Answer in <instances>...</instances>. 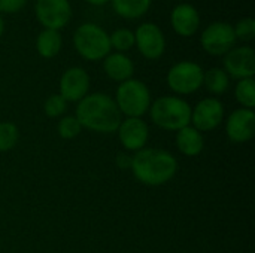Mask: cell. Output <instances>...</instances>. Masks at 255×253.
I'll return each instance as SVG.
<instances>
[{
  "instance_id": "52a82bcc",
  "label": "cell",
  "mask_w": 255,
  "mask_h": 253,
  "mask_svg": "<svg viewBox=\"0 0 255 253\" xmlns=\"http://www.w3.org/2000/svg\"><path fill=\"white\" fill-rule=\"evenodd\" d=\"M202 48L211 55H226L235 48L236 34L227 22H212L205 28L200 36Z\"/></svg>"
},
{
  "instance_id": "9c48e42d",
  "label": "cell",
  "mask_w": 255,
  "mask_h": 253,
  "mask_svg": "<svg viewBox=\"0 0 255 253\" xmlns=\"http://www.w3.org/2000/svg\"><path fill=\"white\" fill-rule=\"evenodd\" d=\"M134 43L139 52L148 60H157L164 54L166 39L161 28L152 22H143L134 33Z\"/></svg>"
},
{
  "instance_id": "5bb4252c",
  "label": "cell",
  "mask_w": 255,
  "mask_h": 253,
  "mask_svg": "<svg viewBox=\"0 0 255 253\" xmlns=\"http://www.w3.org/2000/svg\"><path fill=\"white\" fill-rule=\"evenodd\" d=\"M117 131L121 145L127 151H136V152L145 148L149 136L148 125L140 118H127L126 121H121Z\"/></svg>"
},
{
  "instance_id": "3957f363",
  "label": "cell",
  "mask_w": 255,
  "mask_h": 253,
  "mask_svg": "<svg viewBox=\"0 0 255 253\" xmlns=\"http://www.w3.org/2000/svg\"><path fill=\"white\" fill-rule=\"evenodd\" d=\"M149 115L157 127L169 131H179L191 122L190 104L185 100L172 95L157 98L152 106H149Z\"/></svg>"
},
{
  "instance_id": "5b68a950",
  "label": "cell",
  "mask_w": 255,
  "mask_h": 253,
  "mask_svg": "<svg viewBox=\"0 0 255 253\" xmlns=\"http://www.w3.org/2000/svg\"><path fill=\"white\" fill-rule=\"evenodd\" d=\"M115 103L121 115L127 118H140L151 106V94L148 86L137 79H128L120 84Z\"/></svg>"
},
{
  "instance_id": "7c38bea8",
  "label": "cell",
  "mask_w": 255,
  "mask_h": 253,
  "mask_svg": "<svg viewBox=\"0 0 255 253\" xmlns=\"http://www.w3.org/2000/svg\"><path fill=\"white\" fill-rule=\"evenodd\" d=\"M90 89V76L82 67L67 69L60 79V95L66 101H81Z\"/></svg>"
},
{
  "instance_id": "603a6c76",
  "label": "cell",
  "mask_w": 255,
  "mask_h": 253,
  "mask_svg": "<svg viewBox=\"0 0 255 253\" xmlns=\"http://www.w3.org/2000/svg\"><path fill=\"white\" fill-rule=\"evenodd\" d=\"M19 133L15 124L0 122V152L10 151L18 142Z\"/></svg>"
},
{
  "instance_id": "7a4b0ae2",
  "label": "cell",
  "mask_w": 255,
  "mask_h": 253,
  "mask_svg": "<svg viewBox=\"0 0 255 253\" xmlns=\"http://www.w3.org/2000/svg\"><path fill=\"white\" fill-rule=\"evenodd\" d=\"M130 169L140 183L158 186L173 179L178 171V161L167 151L143 148L131 157Z\"/></svg>"
},
{
  "instance_id": "cb8c5ba5",
  "label": "cell",
  "mask_w": 255,
  "mask_h": 253,
  "mask_svg": "<svg viewBox=\"0 0 255 253\" xmlns=\"http://www.w3.org/2000/svg\"><path fill=\"white\" fill-rule=\"evenodd\" d=\"M81 130H82V127L75 116L61 118L58 125H57V131H58V136L61 139H73L81 133Z\"/></svg>"
},
{
  "instance_id": "6da1fadb",
  "label": "cell",
  "mask_w": 255,
  "mask_h": 253,
  "mask_svg": "<svg viewBox=\"0 0 255 253\" xmlns=\"http://www.w3.org/2000/svg\"><path fill=\"white\" fill-rule=\"evenodd\" d=\"M75 118L81 127L97 133H114L123 121L115 100L103 92L87 94L78 103Z\"/></svg>"
},
{
  "instance_id": "484cf974",
  "label": "cell",
  "mask_w": 255,
  "mask_h": 253,
  "mask_svg": "<svg viewBox=\"0 0 255 253\" xmlns=\"http://www.w3.org/2000/svg\"><path fill=\"white\" fill-rule=\"evenodd\" d=\"M236 39H242L245 42L253 40L255 36V21L251 16H247L244 19H241L236 27H233Z\"/></svg>"
},
{
  "instance_id": "30bf717a",
  "label": "cell",
  "mask_w": 255,
  "mask_h": 253,
  "mask_svg": "<svg viewBox=\"0 0 255 253\" xmlns=\"http://www.w3.org/2000/svg\"><path fill=\"white\" fill-rule=\"evenodd\" d=\"M224 118V106L217 98H205L191 109V122L197 131L215 130Z\"/></svg>"
},
{
  "instance_id": "4316f807",
  "label": "cell",
  "mask_w": 255,
  "mask_h": 253,
  "mask_svg": "<svg viewBox=\"0 0 255 253\" xmlns=\"http://www.w3.org/2000/svg\"><path fill=\"white\" fill-rule=\"evenodd\" d=\"M27 0H0V12L13 13L24 7Z\"/></svg>"
},
{
  "instance_id": "277c9868",
  "label": "cell",
  "mask_w": 255,
  "mask_h": 253,
  "mask_svg": "<svg viewBox=\"0 0 255 253\" xmlns=\"http://www.w3.org/2000/svg\"><path fill=\"white\" fill-rule=\"evenodd\" d=\"M73 45L78 54L88 61H99L111 54L109 34L97 24L85 22L73 34Z\"/></svg>"
},
{
  "instance_id": "44dd1931",
  "label": "cell",
  "mask_w": 255,
  "mask_h": 253,
  "mask_svg": "<svg viewBox=\"0 0 255 253\" xmlns=\"http://www.w3.org/2000/svg\"><path fill=\"white\" fill-rule=\"evenodd\" d=\"M235 95L236 100L245 107V109H251L255 106V82L253 78H247V79H241L236 85L235 89Z\"/></svg>"
},
{
  "instance_id": "f546056e",
  "label": "cell",
  "mask_w": 255,
  "mask_h": 253,
  "mask_svg": "<svg viewBox=\"0 0 255 253\" xmlns=\"http://www.w3.org/2000/svg\"><path fill=\"white\" fill-rule=\"evenodd\" d=\"M3 30H4V22H3V19H1V16H0V36L3 34Z\"/></svg>"
},
{
  "instance_id": "ac0fdd59",
  "label": "cell",
  "mask_w": 255,
  "mask_h": 253,
  "mask_svg": "<svg viewBox=\"0 0 255 253\" xmlns=\"http://www.w3.org/2000/svg\"><path fill=\"white\" fill-rule=\"evenodd\" d=\"M61 34L57 30L45 28L36 39V49L43 58H54L61 49Z\"/></svg>"
},
{
  "instance_id": "2e32d148",
  "label": "cell",
  "mask_w": 255,
  "mask_h": 253,
  "mask_svg": "<svg viewBox=\"0 0 255 253\" xmlns=\"http://www.w3.org/2000/svg\"><path fill=\"white\" fill-rule=\"evenodd\" d=\"M103 69H105L106 75L112 81H117V82H124V81L131 79V76L134 73L133 61L123 52L108 54L103 61Z\"/></svg>"
},
{
  "instance_id": "7402d4cb",
  "label": "cell",
  "mask_w": 255,
  "mask_h": 253,
  "mask_svg": "<svg viewBox=\"0 0 255 253\" xmlns=\"http://www.w3.org/2000/svg\"><path fill=\"white\" fill-rule=\"evenodd\" d=\"M111 48H115L118 52L128 51L134 46V33L128 28H118L109 36Z\"/></svg>"
},
{
  "instance_id": "8992f818",
  "label": "cell",
  "mask_w": 255,
  "mask_h": 253,
  "mask_svg": "<svg viewBox=\"0 0 255 253\" xmlns=\"http://www.w3.org/2000/svg\"><path fill=\"white\" fill-rule=\"evenodd\" d=\"M203 69L193 61H181L167 73V85L176 94H193L203 85Z\"/></svg>"
},
{
  "instance_id": "ba28073f",
  "label": "cell",
  "mask_w": 255,
  "mask_h": 253,
  "mask_svg": "<svg viewBox=\"0 0 255 253\" xmlns=\"http://www.w3.org/2000/svg\"><path fill=\"white\" fill-rule=\"evenodd\" d=\"M37 21L49 30L63 28L72 18L69 0H36L34 6Z\"/></svg>"
},
{
  "instance_id": "9a60e30c",
  "label": "cell",
  "mask_w": 255,
  "mask_h": 253,
  "mask_svg": "<svg viewBox=\"0 0 255 253\" xmlns=\"http://www.w3.org/2000/svg\"><path fill=\"white\" fill-rule=\"evenodd\" d=\"M170 22L173 30L182 36V37H190L196 34L200 25V15L197 9L190 4V3H181L176 4L172 10L170 15Z\"/></svg>"
},
{
  "instance_id": "d4e9b609",
  "label": "cell",
  "mask_w": 255,
  "mask_h": 253,
  "mask_svg": "<svg viewBox=\"0 0 255 253\" xmlns=\"http://www.w3.org/2000/svg\"><path fill=\"white\" fill-rule=\"evenodd\" d=\"M67 107V101L60 95V94H52L46 98L43 110L46 113V116L49 118H58L66 112Z\"/></svg>"
},
{
  "instance_id": "4fadbf2b",
  "label": "cell",
  "mask_w": 255,
  "mask_h": 253,
  "mask_svg": "<svg viewBox=\"0 0 255 253\" xmlns=\"http://www.w3.org/2000/svg\"><path fill=\"white\" fill-rule=\"evenodd\" d=\"M227 137L235 143H244L254 137L255 115L251 109H236L230 113L226 124Z\"/></svg>"
},
{
  "instance_id": "f1b7e54d",
  "label": "cell",
  "mask_w": 255,
  "mask_h": 253,
  "mask_svg": "<svg viewBox=\"0 0 255 253\" xmlns=\"http://www.w3.org/2000/svg\"><path fill=\"white\" fill-rule=\"evenodd\" d=\"M87 3H90V4H94V6H100V4H105V3H108L109 0H85Z\"/></svg>"
},
{
  "instance_id": "8fae6325",
  "label": "cell",
  "mask_w": 255,
  "mask_h": 253,
  "mask_svg": "<svg viewBox=\"0 0 255 253\" xmlns=\"http://www.w3.org/2000/svg\"><path fill=\"white\" fill-rule=\"evenodd\" d=\"M224 70L236 79L254 78L255 52L251 46H239L230 49L224 57Z\"/></svg>"
},
{
  "instance_id": "83f0119b",
  "label": "cell",
  "mask_w": 255,
  "mask_h": 253,
  "mask_svg": "<svg viewBox=\"0 0 255 253\" xmlns=\"http://www.w3.org/2000/svg\"><path fill=\"white\" fill-rule=\"evenodd\" d=\"M117 164H118L120 169H130L131 167V157L126 155V154H118Z\"/></svg>"
},
{
  "instance_id": "e0dca14e",
  "label": "cell",
  "mask_w": 255,
  "mask_h": 253,
  "mask_svg": "<svg viewBox=\"0 0 255 253\" xmlns=\"http://www.w3.org/2000/svg\"><path fill=\"white\" fill-rule=\"evenodd\" d=\"M176 146L187 157H197L205 148V140L200 131L194 127H184L176 133Z\"/></svg>"
},
{
  "instance_id": "d6986e66",
  "label": "cell",
  "mask_w": 255,
  "mask_h": 253,
  "mask_svg": "<svg viewBox=\"0 0 255 253\" xmlns=\"http://www.w3.org/2000/svg\"><path fill=\"white\" fill-rule=\"evenodd\" d=\"M151 6V0H112L114 10L126 18V19H134L143 16Z\"/></svg>"
},
{
  "instance_id": "ffe728a7",
  "label": "cell",
  "mask_w": 255,
  "mask_h": 253,
  "mask_svg": "<svg viewBox=\"0 0 255 253\" xmlns=\"http://www.w3.org/2000/svg\"><path fill=\"white\" fill-rule=\"evenodd\" d=\"M203 85L206 86V89L209 92H212L215 95H221L230 86V76L226 73L224 69L214 67V69H209L208 72H205Z\"/></svg>"
}]
</instances>
